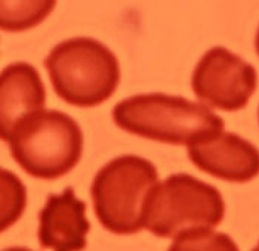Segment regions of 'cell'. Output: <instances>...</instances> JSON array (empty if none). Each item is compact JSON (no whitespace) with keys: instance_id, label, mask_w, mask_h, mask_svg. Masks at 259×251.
Segmentation results:
<instances>
[{"instance_id":"1","label":"cell","mask_w":259,"mask_h":251,"mask_svg":"<svg viewBox=\"0 0 259 251\" xmlns=\"http://www.w3.org/2000/svg\"><path fill=\"white\" fill-rule=\"evenodd\" d=\"M113 120L131 135L187 146L220 135L225 127L209 107L164 93H142L121 101L113 110Z\"/></svg>"},{"instance_id":"2","label":"cell","mask_w":259,"mask_h":251,"mask_svg":"<svg viewBox=\"0 0 259 251\" xmlns=\"http://www.w3.org/2000/svg\"><path fill=\"white\" fill-rule=\"evenodd\" d=\"M45 67L55 93L74 107H97L119 87V59L105 44L91 37L58 43L45 59Z\"/></svg>"},{"instance_id":"3","label":"cell","mask_w":259,"mask_h":251,"mask_svg":"<svg viewBox=\"0 0 259 251\" xmlns=\"http://www.w3.org/2000/svg\"><path fill=\"white\" fill-rule=\"evenodd\" d=\"M6 142L22 170L43 180L70 173L83 153L80 126L68 114L55 110H43L25 118Z\"/></svg>"},{"instance_id":"4","label":"cell","mask_w":259,"mask_h":251,"mask_svg":"<svg viewBox=\"0 0 259 251\" xmlns=\"http://www.w3.org/2000/svg\"><path fill=\"white\" fill-rule=\"evenodd\" d=\"M159 185L154 164L138 155H120L95 174L91 196L100 223L117 235L144 229L145 204Z\"/></svg>"},{"instance_id":"5","label":"cell","mask_w":259,"mask_h":251,"mask_svg":"<svg viewBox=\"0 0 259 251\" xmlns=\"http://www.w3.org/2000/svg\"><path fill=\"white\" fill-rule=\"evenodd\" d=\"M224 216L225 203L218 188L191 174H170L147 199L144 229L159 238H177L213 229Z\"/></svg>"},{"instance_id":"6","label":"cell","mask_w":259,"mask_h":251,"mask_svg":"<svg viewBox=\"0 0 259 251\" xmlns=\"http://www.w3.org/2000/svg\"><path fill=\"white\" fill-rule=\"evenodd\" d=\"M253 65L222 46L209 49L197 62L191 87L201 102L222 111L243 110L256 90Z\"/></svg>"},{"instance_id":"7","label":"cell","mask_w":259,"mask_h":251,"mask_svg":"<svg viewBox=\"0 0 259 251\" xmlns=\"http://www.w3.org/2000/svg\"><path fill=\"white\" fill-rule=\"evenodd\" d=\"M188 158L201 172L227 182L246 183L259 174V149L236 133L222 132L188 145Z\"/></svg>"},{"instance_id":"8","label":"cell","mask_w":259,"mask_h":251,"mask_svg":"<svg viewBox=\"0 0 259 251\" xmlns=\"http://www.w3.org/2000/svg\"><path fill=\"white\" fill-rule=\"evenodd\" d=\"M91 223L86 217V203L77 199L73 188L48 196L39 213V242L41 248L54 251H83Z\"/></svg>"},{"instance_id":"9","label":"cell","mask_w":259,"mask_h":251,"mask_svg":"<svg viewBox=\"0 0 259 251\" xmlns=\"http://www.w3.org/2000/svg\"><path fill=\"white\" fill-rule=\"evenodd\" d=\"M46 90L39 71L27 64L15 62L2 71L0 78V136L6 139L25 118L43 111Z\"/></svg>"},{"instance_id":"10","label":"cell","mask_w":259,"mask_h":251,"mask_svg":"<svg viewBox=\"0 0 259 251\" xmlns=\"http://www.w3.org/2000/svg\"><path fill=\"white\" fill-rule=\"evenodd\" d=\"M54 8L55 2H2V28L28 30L45 20Z\"/></svg>"},{"instance_id":"11","label":"cell","mask_w":259,"mask_h":251,"mask_svg":"<svg viewBox=\"0 0 259 251\" xmlns=\"http://www.w3.org/2000/svg\"><path fill=\"white\" fill-rule=\"evenodd\" d=\"M167 251H240L234 239L213 229L182 233L177 236Z\"/></svg>"},{"instance_id":"12","label":"cell","mask_w":259,"mask_h":251,"mask_svg":"<svg viewBox=\"0 0 259 251\" xmlns=\"http://www.w3.org/2000/svg\"><path fill=\"white\" fill-rule=\"evenodd\" d=\"M2 231H6L25 210L27 191L18 176L8 172L6 169L2 170Z\"/></svg>"},{"instance_id":"13","label":"cell","mask_w":259,"mask_h":251,"mask_svg":"<svg viewBox=\"0 0 259 251\" xmlns=\"http://www.w3.org/2000/svg\"><path fill=\"white\" fill-rule=\"evenodd\" d=\"M3 251H33L30 250V248H27V247H11V248H6V250Z\"/></svg>"},{"instance_id":"14","label":"cell","mask_w":259,"mask_h":251,"mask_svg":"<svg viewBox=\"0 0 259 251\" xmlns=\"http://www.w3.org/2000/svg\"><path fill=\"white\" fill-rule=\"evenodd\" d=\"M255 47H256V54H258L259 57V27L258 31H256V37H255Z\"/></svg>"},{"instance_id":"15","label":"cell","mask_w":259,"mask_h":251,"mask_svg":"<svg viewBox=\"0 0 259 251\" xmlns=\"http://www.w3.org/2000/svg\"><path fill=\"white\" fill-rule=\"evenodd\" d=\"M252 251H259V242L258 244H256V247H255V248H253V250Z\"/></svg>"},{"instance_id":"16","label":"cell","mask_w":259,"mask_h":251,"mask_svg":"<svg viewBox=\"0 0 259 251\" xmlns=\"http://www.w3.org/2000/svg\"><path fill=\"white\" fill-rule=\"evenodd\" d=\"M258 120H259V108H258Z\"/></svg>"}]
</instances>
